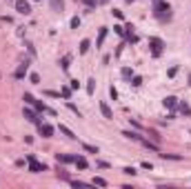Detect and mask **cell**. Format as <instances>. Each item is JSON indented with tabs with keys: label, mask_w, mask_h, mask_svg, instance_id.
<instances>
[{
	"label": "cell",
	"mask_w": 191,
	"mask_h": 189,
	"mask_svg": "<svg viewBox=\"0 0 191 189\" xmlns=\"http://www.w3.org/2000/svg\"><path fill=\"white\" fill-rule=\"evenodd\" d=\"M29 80H31L34 85H38V82H40V76H38V74H31V76H29Z\"/></svg>",
	"instance_id": "cell-31"
},
{
	"label": "cell",
	"mask_w": 191,
	"mask_h": 189,
	"mask_svg": "<svg viewBox=\"0 0 191 189\" xmlns=\"http://www.w3.org/2000/svg\"><path fill=\"white\" fill-rule=\"evenodd\" d=\"M16 11L22 13V16H29L31 13V7H29L27 0H16Z\"/></svg>",
	"instance_id": "cell-3"
},
{
	"label": "cell",
	"mask_w": 191,
	"mask_h": 189,
	"mask_svg": "<svg viewBox=\"0 0 191 189\" xmlns=\"http://www.w3.org/2000/svg\"><path fill=\"white\" fill-rule=\"evenodd\" d=\"M189 85H191V76H189Z\"/></svg>",
	"instance_id": "cell-37"
},
{
	"label": "cell",
	"mask_w": 191,
	"mask_h": 189,
	"mask_svg": "<svg viewBox=\"0 0 191 189\" xmlns=\"http://www.w3.org/2000/svg\"><path fill=\"white\" fill-rule=\"evenodd\" d=\"M100 111H102V116H105V118H113V113H111V107H109L107 102H100Z\"/></svg>",
	"instance_id": "cell-11"
},
{
	"label": "cell",
	"mask_w": 191,
	"mask_h": 189,
	"mask_svg": "<svg viewBox=\"0 0 191 189\" xmlns=\"http://www.w3.org/2000/svg\"><path fill=\"white\" fill-rule=\"evenodd\" d=\"M56 160L62 162V165H67V162H74L76 156H69V154H56Z\"/></svg>",
	"instance_id": "cell-7"
},
{
	"label": "cell",
	"mask_w": 191,
	"mask_h": 189,
	"mask_svg": "<svg viewBox=\"0 0 191 189\" xmlns=\"http://www.w3.org/2000/svg\"><path fill=\"white\" fill-rule=\"evenodd\" d=\"M162 158H171V160H180V156H173V154H160Z\"/></svg>",
	"instance_id": "cell-32"
},
{
	"label": "cell",
	"mask_w": 191,
	"mask_h": 189,
	"mask_svg": "<svg viewBox=\"0 0 191 189\" xmlns=\"http://www.w3.org/2000/svg\"><path fill=\"white\" fill-rule=\"evenodd\" d=\"M71 91H74L71 87H62V89H60V96H62L65 100H69V98H71Z\"/></svg>",
	"instance_id": "cell-17"
},
{
	"label": "cell",
	"mask_w": 191,
	"mask_h": 189,
	"mask_svg": "<svg viewBox=\"0 0 191 189\" xmlns=\"http://www.w3.org/2000/svg\"><path fill=\"white\" fill-rule=\"evenodd\" d=\"M82 149L89 154H98V147H93V145H82Z\"/></svg>",
	"instance_id": "cell-24"
},
{
	"label": "cell",
	"mask_w": 191,
	"mask_h": 189,
	"mask_svg": "<svg viewBox=\"0 0 191 189\" xmlns=\"http://www.w3.org/2000/svg\"><path fill=\"white\" fill-rule=\"evenodd\" d=\"M80 27V18H71V29H78Z\"/></svg>",
	"instance_id": "cell-26"
},
{
	"label": "cell",
	"mask_w": 191,
	"mask_h": 189,
	"mask_svg": "<svg viewBox=\"0 0 191 189\" xmlns=\"http://www.w3.org/2000/svg\"><path fill=\"white\" fill-rule=\"evenodd\" d=\"M162 102H164L167 109H176V107H178V98H173V96H167Z\"/></svg>",
	"instance_id": "cell-9"
},
{
	"label": "cell",
	"mask_w": 191,
	"mask_h": 189,
	"mask_svg": "<svg viewBox=\"0 0 191 189\" xmlns=\"http://www.w3.org/2000/svg\"><path fill=\"white\" fill-rule=\"evenodd\" d=\"M56 174H58V178H62V180H71V178H69V174H67L62 167H58V171H56Z\"/></svg>",
	"instance_id": "cell-20"
},
{
	"label": "cell",
	"mask_w": 191,
	"mask_h": 189,
	"mask_svg": "<svg viewBox=\"0 0 191 189\" xmlns=\"http://www.w3.org/2000/svg\"><path fill=\"white\" fill-rule=\"evenodd\" d=\"M93 91H96V80L89 78V80H87V93H89V96H93Z\"/></svg>",
	"instance_id": "cell-15"
},
{
	"label": "cell",
	"mask_w": 191,
	"mask_h": 189,
	"mask_svg": "<svg viewBox=\"0 0 191 189\" xmlns=\"http://www.w3.org/2000/svg\"><path fill=\"white\" fill-rule=\"evenodd\" d=\"M51 7L54 9H62V0H51Z\"/></svg>",
	"instance_id": "cell-28"
},
{
	"label": "cell",
	"mask_w": 191,
	"mask_h": 189,
	"mask_svg": "<svg viewBox=\"0 0 191 189\" xmlns=\"http://www.w3.org/2000/svg\"><path fill=\"white\" fill-rule=\"evenodd\" d=\"M109 93H111V98H113V100H116V98H118V91H116V89H113V87H111V89H109Z\"/></svg>",
	"instance_id": "cell-34"
},
{
	"label": "cell",
	"mask_w": 191,
	"mask_h": 189,
	"mask_svg": "<svg viewBox=\"0 0 191 189\" xmlns=\"http://www.w3.org/2000/svg\"><path fill=\"white\" fill-rule=\"evenodd\" d=\"M22 113H25V118H27L29 123H36V125L40 123V118L36 116V111H31V109H25V111H22Z\"/></svg>",
	"instance_id": "cell-8"
},
{
	"label": "cell",
	"mask_w": 191,
	"mask_h": 189,
	"mask_svg": "<svg viewBox=\"0 0 191 189\" xmlns=\"http://www.w3.org/2000/svg\"><path fill=\"white\" fill-rule=\"evenodd\" d=\"M131 85H133V87H140V85H142V78H140V76H133Z\"/></svg>",
	"instance_id": "cell-27"
},
{
	"label": "cell",
	"mask_w": 191,
	"mask_h": 189,
	"mask_svg": "<svg viewBox=\"0 0 191 189\" xmlns=\"http://www.w3.org/2000/svg\"><path fill=\"white\" fill-rule=\"evenodd\" d=\"M153 16L160 20H169L171 18V7L164 0H153Z\"/></svg>",
	"instance_id": "cell-1"
},
{
	"label": "cell",
	"mask_w": 191,
	"mask_h": 189,
	"mask_svg": "<svg viewBox=\"0 0 191 189\" xmlns=\"http://www.w3.org/2000/svg\"><path fill=\"white\" fill-rule=\"evenodd\" d=\"M113 31H116V34H120V36H125V27H122V25H116Z\"/></svg>",
	"instance_id": "cell-29"
},
{
	"label": "cell",
	"mask_w": 191,
	"mask_h": 189,
	"mask_svg": "<svg viewBox=\"0 0 191 189\" xmlns=\"http://www.w3.org/2000/svg\"><path fill=\"white\" fill-rule=\"evenodd\" d=\"M120 74H122V78H127V80H129V78L133 76V71H131L129 67H122V71H120Z\"/></svg>",
	"instance_id": "cell-21"
},
{
	"label": "cell",
	"mask_w": 191,
	"mask_h": 189,
	"mask_svg": "<svg viewBox=\"0 0 191 189\" xmlns=\"http://www.w3.org/2000/svg\"><path fill=\"white\" fill-rule=\"evenodd\" d=\"M67 107H69V109H71V111H74V113H76V116H78V118H80V111H78V107H76V105H74V102H69V105H67Z\"/></svg>",
	"instance_id": "cell-30"
},
{
	"label": "cell",
	"mask_w": 191,
	"mask_h": 189,
	"mask_svg": "<svg viewBox=\"0 0 191 189\" xmlns=\"http://www.w3.org/2000/svg\"><path fill=\"white\" fill-rule=\"evenodd\" d=\"M89 47H91V42H89V40H82V42H80V54H87Z\"/></svg>",
	"instance_id": "cell-18"
},
{
	"label": "cell",
	"mask_w": 191,
	"mask_h": 189,
	"mask_svg": "<svg viewBox=\"0 0 191 189\" xmlns=\"http://www.w3.org/2000/svg\"><path fill=\"white\" fill-rule=\"evenodd\" d=\"M107 3H109V0H100V5H107Z\"/></svg>",
	"instance_id": "cell-36"
},
{
	"label": "cell",
	"mask_w": 191,
	"mask_h": 189,
	"mask_svg": "<svg viewBox=\"0 0 191 189\" xmlns=\"http://www.w3.org/2000/svg\"><path fill=\"white\" fill-rule=\"evenodd\" d=\"M38 131H40L42 138H51V136H54V127L47 125V123H38Z\"/></svg>",
	"instance_id": "cell-5"
},
{
	"label": "cell",
	"mask_w": 191,
	"mask_h": 189,
	"mask_svg": "<svg viewBox=\"0 0 191 189\" xmlns=\"http://www.w3.org/2000/svg\"><path fill=\"white\" fill-rule=\"evenodd\" d=\"M178 109H180L184 116H191V107H189L187 102H178Z\"/></svg>",
	"instance_id": "cell-16"
},
{
	"label": "cell",
	"mask_w": 191,
	"mask_h": 189,
	"mask_svg": "<svg viewBox=\"0 0 191 189\" xmlns=\"http://www.w3.org/2000/svg\"><path fill=\"white\" fill-rule=\"evenodd\" d=\"M74 162H76V167H78V169H87V167H89V162H87V158H85V156H76V160H74Z\"/></svg>",
	"instance_id": "cell-10"
},
{
	"label": "cell",
	"mask_w": 191,
	"mask_h": 189,
	"mask_svg": "<svg viewBox=\"0 0 191 189\" xmlns=\"http://www.w3.org/2000/svg\"><path fill=\"white\" fill-rule=\"evenodd\" d=\"M122 136H125V138H129V140H138V143L142 140V136H138L136 131H129V129H127V131H122Z\"/></svg>",
	"instance_id": "cell-13"
},
{
	"label": "cell",
	"mask_w": 191,
	"mask_h": 189,
	"mask_svg": "<svg viewBox=\"0 0 191 189\" xmlns=\"http://www.w3.org/2000/svg\"><path fill=\"white\" fill-rule=\"evenodd\" d=\"M189 134H191V129H189Z\"/></svg>",
	"instance_id": "cell-38"
},
{
	"label": "cell",
	"mask_w": 191,
	"mask_h": 189,
	"mask_svg": "<svg viewBox=\"0 0 191 189\" xmlns=\"http://www.w3.org/2000/svg\"><path fill=\"white\" fill-rule=\"evenodd\" d=\"M105 38H107V27H102V29H100V34H98V40H96V47H102Z\"/></svg>",
	"instance_id": "cell-12"
},
{
	"label": "cell",
	"mask_w": 191,
	"mask_h": 189,
	"mask_svg": "<svg viewBox=\"0 0 191 189\" xmlns=\"http://www.w3.org/2000/svg\"><path fill=\"white\" fill-rule=\"evenodd\" d=\"M27 69H29V60H25V62H22V65L16 69V74H13V76H16L18 80H20V78H25V76H27Z\"/></svg>",
	"instance_id": "cell-6"
},
{
	"label": "cell",
	"mask_w": 191,
	"mask_h": 189,
	"mask_svg": "<svg viewBox=\"0 0 191 189\" xmlns=\"http://www.w3.org/2000/svg\"><path fill=\"white\" fill-rule=\"evenodd\" d=\"M85 3H87L89 7H93V5H96V0H85Z\"/></svg>",
	"instance_id": "cell-35"
},
{
	"label": "cell",
	"mask_w": 191,
	"mask_h": 189,
	"mask_svg": "<svg viewBox=\"0 0 191 189\" xmlns=\"http://www.w3.org/2000/svg\"><path fill=\"white\" fill-rule=\"evenodd\" d=\"M27 160H29V169H31L34 174H38V171H44V169H47L42 162H38V160H36V156H29Z\"/></svg>",
	"instance_id": "cell-4"
},
{
	"label": "cell",
	"mask_w": 191,
	"mask_h": 189,
	"mask_svg": "<svg viewBox=\"0 0 191 189\" xmlns=\"http://www.w3.org/2000/svg\"><path fill=\"white\" fill-rule=\"evenodd\" d=\"M91 185H98V187H107V180L98 176V178H93V180H91Z\"/></svg>",
	"instance_id": "cell-19"
},
{
	"label": "cell",
	"mask_w": 191,
	"mask_h": 189,
	"mask_svg": "<svg viewBox=\"0 0 191 189\" xmlns=\"http://www.w3.org/2000/svg\"><path fill=\"white\" fill-rule=\"evenodd\" d=\"M69 60H71L69 56H65V58L60 60V67H62V71H67V69H69Z\"/></svg>",
	"instance_id": "cell-22"
},
{
	"label": "cell",
	"mask_w": 191,
	"mask_h": 189,
	"mask_svg": "<svg viewBox=\"0 0 191 189\" xmlns=\"http://www.w3.org/2000/svg\"><path fill=\"white\" fill-rule=\"evenodd\" d=\"M149 45H151V54L158 58V56L162 54V47H164V42H162L160 38H149Z\"/></svg>",
	"instance_id": "cell-2"
},
{
	"label": "cell",
	"mask_w": 191,
	"mask_h": 189,
	"mask_svg": "<svg viewBox=\"0 0 191 189\" xmlns=\"http://www.w3.org/2000/svg\"><path fill=\"white\" fill-rule=\"evenodd\" d=\"M122 174H127V176H136L138 171H136L133 167H125V169H122Z\"/></svg>",
	"instance_id": "cell-25"
},
{
	"label": "cell",
	"mask_w": 191,
	"mask_h": 189,
	"mask_svg": "<svg viewBox=\"0 0 191 189\" xmlns=\"http://www.w3.org/2000/svg\"><path fill=\"white\" fill-rule=\"evenodd\" d=\"M58 129H60V134H65V136H67V138H71V140H74V138H76V136H74V131H71L69 127H65V125H60Z\"/></svg>",
	"instance_id": "cell-14"
},
{
	"label": "cell",
	"mask_w": 191,
	"mask_h": 189,
	"mask_svg": "<svg viewBox=\"0 0 191 189\" xmlns=\"http://www.w3.org/2000/svg\"><path fill=\"white\" fill-rule=\"evenodd\" d=\"M22 100H25L27 105H34V102H36V98L31 96V93H25V96H22Z\"/></svg>",
	"instance_id": "cell-23"
},
{
	"label": "cell",
	"mask_w": 191,
	"mask_h": 189,
	"mask_svg": "<svg viewBox=\"0 0 191 189\" xmlns=\"http://www.w3.org/2000/svg\"><path fill=\"white\" fill-rule=\"evenodd\" d=\"M69 87H71V89H78V87H80V82H78V80H71V85H69Z\"/></svg>",
	"instance_id": "cell-33"
}]
</instances>
